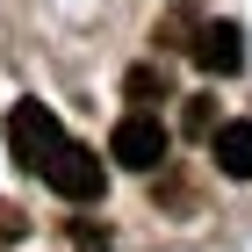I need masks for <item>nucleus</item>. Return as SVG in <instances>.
Masks as SVG:
<instances>
[{
  "label": "nucleus",
  "mask_w": 252,
  "mask_h": 252,
  "mask_svg": "<svg viewBox=\"0 0 252 252\" xmlns=\"http://www.w3.org/2000/svg\"><path fill=\"white\" fill-rule=\"evenodd\" d=\"M58 144H65V123L51 116L43 101H15V116H7V152H15L22 173H43Z\"/></svg>",
  "instance_id": "f257e3e1"
},
{
  "label": "nucleus",
  "mask_w": 252,
  "mask_h": 252,
  "mask_svg": "<svg viewBox=\"0 0 252 252\" xmlns=\"http://www.w3.org/2000/svg\"><path fill=\"white\" fill-rule=\"evenodd\" d=\"M166 152H173V137H166V123H158L152 108H130V116L116 123V137H108V158L130 166V173H152Z\"/></svg>",
  "instance_id": "f03ea898"
},
{
  "label": "nucleus",
  "mask_w": 252,
  "mask_h": 252,
  "mask_svg": "<svg viewBox=\"0 0 252 252\" xmlns=\"http://www.w3.org/2000/svg\"><path fill=\"white\" fill-rule=\"evenodd\" d=\"M43 180H51L65 202H101L108 166H101V152H87V144H72V137H65L58 152H51V166H43Z\"/></svg>",
  "instance_id": "7ed1b4c3"
},
{
  "label": "nucleus",
  "mask_w": 252,
  "mask_h": 252,
  "mask_svg": "<svg viewBox=\"0 0 252 252\" xmlns=\"http://www.w3.org/2000/svg\"><path fill=\"white\" fill-rule=\"evenodd\" d=\"M194 65L209 79H231L238 65H245V29H238V22H202V29H194Z\"/></svg>",
  "instance_id": "20e7f679"
},
{
  "label": "nucleus",
  "mask_w": 252,
  "mask_h": 252,
  "mask_svg": "<svg viewBox=\"0 0 252 252\" xmlns=\"http://www.w3.org/2000/svg\"><path fill=\"white\" fill-rule=\"evenodd\" d=\"M209 158L223 180H252V123H216L209 130Z\"/></svg>",
  "instance_id": "39448f33"
},
{
  "label": "nucleus",
  "mask_w": 252,
  "mask_h": 252,
  "mask_svg": "<svg viewBox=\"0 0 252 252\" xmlns=\"http://www.w3.org/2000/svg\"><path fill=\"white\" fill-rule=\"evenodd\" d=\"M123 94H130L137 108H158V101H173V79H166V65H137V72L123 79Z\"/></svg>",
  "instance_id": "423d86ee"
},
{
  "label": "nucleus",
  "mask_w": 252,
  "mask_h": 252,
  "mask_svg": "<svg viewBox=\"0 0 252 252\" xmlns=\"http://www.w3.org/2000/svg\"><path fill=\"white\" fill-rule=\"evenodd\" d=\"M188 130H194V137H209V130H216V101H209V94H194V101H188Z\"/></svg>",
  "instance_id": "0eeeda50"
},
{
  "label": "nucleus",
  "mask_w": 252,
  "mask_h": 252,
  "mask_svg": "<svg viewBox=\"0 0 252 252\" xmlns=\"http://www.w3.org/2000/svg\"><path fill=\"white\" fill-rule=\"evenodd\" d=\"M72 245H79V252H108V231H101V223H79Z\"/></svg>",
  "instance_id": "6e6552de"
},
{
  "label": "nucleus",
  "mask_w": 252,
  "mask_h": 252,
  "mask_svg": "<svg viewBox=\"0 0 252 252\" xmlns=\"http://www.w3.org/2000/svg\"><path fill=\"white\" fill-rule=\"evenodd\" d=\"M7 238H22V209H0V245Z\"/></svg>",
  "instance_id": "1a4fd4ad"
}]
</instances>
